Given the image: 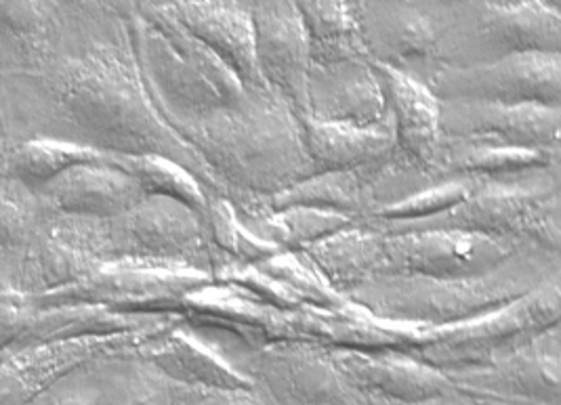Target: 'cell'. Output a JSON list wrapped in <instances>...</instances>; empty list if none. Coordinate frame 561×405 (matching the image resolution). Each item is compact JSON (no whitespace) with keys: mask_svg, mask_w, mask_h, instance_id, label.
<instances>
[{"mask_svg":"<svg viewBox=\"0 0 561 405\" xmlns=\"http://www.w3.org/2000/svg\"><path fill=\"white\" fill-rule=\"evenodd\" d=\"M210 281L213 278L208 274L194 269L110 261L75 286L26 299L34 306L93 304L127 315L181 317L185 297Z\"/></svg>","mask_w":561,"mask_h":405,"instance_id":"cell-8","label":"cell"},{"mask_svg":"<svg viewBox=\"0 0 561 405\" xmlns=\"http://www.w3.org/2000/svg\"><path fill=\"white\" fill-rule=\"evenodd\" d=\"M259 267L267 276L278 279L304 306L332 309L347 301L345 297L332 290L329 281L322 278V274L311 265V261L301 251H282L272 258L259 263Z\"/></svg>","mask_w":561,"mask_h":405,"instance_id":"cell-40","label":"cell"},{"mask_svg":"<svg viewBox=\"0 0 561 405\" xmlns=\"http://www.w3.org/2000/svg\"><path fill=\"white\" fill-rule=\"evenodd\" d=\"M561 53V9L540 0L450 2L439 68H473L515 55Z\"/></svg>","mask_w":561,"mask_h":405,"instance_id":"cell-5","label":"cell"},{"mask_svg":"<svg viewBox=\"0 0 561 405\" xmlns=\"http://www.w3.org/2000/svg\"><path fill=\"white\" fill-rule=\"evenodd\" d=\"M181 317L187 328L228 361L267 345L288 343V313L259 303L251 294L217 281L187 294Z\"/></svg>","mask_w":561,"mask_h":405,"instance_id":"cell-14","label":"cell"},{"mask_svg":"<svg viewBox=\"0 0 561 405\" xmlns=\"http://www.w3.org/2000/svg\"><path fill=\"white\" fill-rule=\"evenodd\" d=\"M368 400H370V405H480L471 395H465L460 391H453V393L432 397V400H425L419 404H398V402H387V400H377V397H368Z\"/></svg>","mask_w":561,"mask_h":405,"instance_id":"cell-44","label":"cell"},{"mask_svg":"<svg viewBox=\"0 0 561 405\" xmlns=\"http://www.w3.org/2000/svg\"><path fill=\"white\" fill-rule=\"evenodd\" d=\"M560 324L561 276H558L533 294L473 322L423 329L412 355L448 377L484 368Z\"/></svg>","mask_w":561,"mask_h":405,"instance_id":"cell-6","label":"cell"},{"mask_svg":"<svg viewBox=\"0 0 561 405\" xmlns=\"http://www.w3.org/2000/svg\"><path fill=\"white\" fill-rule=\"evenodd\" d=\"M93 405H175V382L167 379L141 349L107 355L84 366Z\"/></svg>","mask_w":561,"mask_h":405,"instance_id":"cell-29","label":"cell"},{"mask_svg":"<svg viewBox=\"0 0 561 405\" xmlns=\"http://www.w3.org/2000/svg\"><path fill=\"white\" fill-rule=\"evenodd\" d=\"M181 322L183 320L121 336L82 338L7 351L0 361V405H32L43 391L78 368L107 355L141 349Z\"/></svg>","mask_w":561,"mask_h":405,"instance_id":"cell-16","label":"cell"},{"mask_svg":"<svg viewBox=\"0 0 561 405\" xmlns=\"http://www.w3.org/2000/svg\"><path fill=\"white\" fill-rule=\"evenodd\" d=\"M175 405H274L256 389H185L175 386Z\"/></svg>","mask_w":561,"mask_h":405,"instance_id":"cell-42","label":"cell"},{"mask_svg":"<svg viewBox=\"0 0 561 405\" xmlns=\"http://www.w3.org/2000/svg\"><path fill=\"white\" fill-rule=\"evenodd\" d=\"M34 194L45 210L98 221L116 219L146 198L141 185L107 158L72 166Z\"/></svg>","mask_w":561,"mask_h":405,"instance_id":"cell-23","label":"cell"},{"mask_svg":"<svg viewBox=\"0 0 561 405\" xmlns=\"http://www.w3.org/2000/svg\"><path fill=\"white\" fill-rule=\"evenodd\" d=\"M181 26L215 53L249 91H267L256 72L255 30L249 0L169 2Z\"/></svg>","mask_w":561,"mask_h":405,"instance_id":"cell-22","label":"cell"},{"mask_svg":"<svg viewBox=\"0 0 561 405\" xmlns=\"http://www.w3.org/2000/svg\"><path fill=\"white\" fill-rule=\"evenodd\" d=\"M205 223L210 244L224 261L259 265L272 258L274 254L282 253L276 246L256 240L255 235L240 223L233 204L226 196L208 194Z\"/></svg>","mask_w":561,"mask_h":405,"instance_id":"cell-38","label":"cell"},{"mask_svg":"<svg viewBox=\"0 0 561 405\" xmlns=\"http://www.w3.org/2000/svg\"><path fill=\"white\" fill-rule=\"evenodd\" d=\"M484 181L485 178H444L427 187L425 192L412 196L407 202L385 208L364 223L375 228H393L432 219L465 202Z\"/></svg>","mask_w":561,"mask_h":405,"instance_id":"cell-39","label":"cell"},{"mask_svg":"<svg viewBox=\"0 0 561 405\" xmlns=\"http://www.w3.org/2000/svg\"><path fill=\"white\" fill-rule=\"evenodd\" d=\"M379 162L354 169L311 175L274 198L261 200L272 210L306 206L339 212L364 223L375 212V169Z\"/></svg>","mask_w":561,"mask_h":405,"instance_id":"cell-31","label":"cell"},{"mask_svg":"<svg viewBox=\"0 0 561 405\" xmlns=\"http://www.w3.org/2000/svg\"><path fill=\"white\" fill-rule=\"evenodd\" d=\"M43 206L18 178L0 173V290L15 292L20 267Z\"/></svg>","mask_w":561,"mask_h":405,"instance_id":"cell-34","label":"cell"},{"mask_svg":"<svg viewBox=\"0 0 561 405\" xmlns=\"http://www.w3.org/2000/svg\"><path fill=\"white\" fill-rule=\"evenodd\" d=\"M327 351V349H324ZM343 377L366 397L398 404H419L459 391L455 382L430 363L404 351L354 354L329 351Z\"/></svg>","mask_w":561,"mask_h":405,"instance_id":"cell-24","label":"cell"},{"mask_svg":"<svg viewBox=\"0 0 561 405\" xmlns=\"http://www.w3.org/2000/svg\"><path fill=\"white\" fill-rule=\"evenodd\" d=\"M423 329L389 324L350 299L332 309L301 306L288 313V343H306L327 351L412 354Z\"/></svg>","mask_w":561,"mask_h":405,"instance_id":"cell-20","label":"cell"},{"mask_svg":"<svg viewBox=\"0 0 561 405\" xmlns=\"http://www.w3.org/2000/svg\"><path fill=\"white\" fill-rule=\"evenodd\" d=\"M4 355H7V351H0V361H2V357H4Z\"/></svg>","mask_w":561,"mask_h":405,"instance_id":"cell-47","label":"cell"},{"mask_svg":"<svg viewBox=\"0 0 561 405\" xmlns=\"http://www.w3.org/2000/svg\"><path fill=\"white\" fill-rule=\"evenodd\" d=\"M102 160H105L103 153L80 148L75 143L47 137H32L9 143L7 152L2 155L0 171L36 192L72 166Z\"/></svg>","mask_w":561,"mask_h":405,"instance_id":"cell-36","label":"cell"},{"mask_svg":"<svg viewBox=\"0 0 561 405\" xmlns=\"http://www.w3.org/2000/svg\"><path fill=\"white\" fill-rule=\"evenodd\" d=\"M309 43L311 66L368 59L352 9V0H297Z\"/></svg>","mask_w":561,"mask_h":405,"instance_id":"cell-33","label":"cell"},{"mask_svg":"<svg viewBox=\"0 0 561 405\" xmlns=\"http://www.w3.org/2000/svg\"><path fill=\"white\" fill-rule=\"evenodd\" d=\"M137 13L150 22L171 45L173 49L201 74L205 77L221 95V100L228 103H238L249 89L236 78L230 68L210 51L206 45H203L194 34H190L185 27L181 26L175 13L171 11V4L167 0L160 2H133Z\"/></svg>","mask_w":561,"mask_h":405,"instance_id":"cell-35","label":"cell"},{"mask_svg":"<svg viewBox=\"0 0 561 405\" xmlns=\"http://www.w3.org/2000/svg\"><path fill=\"white\" fill-rule=\"evenodd\" d=\"M442 143L561 150V107L439 102Z\"/></svg>","mask_w":561,"mask_h":405,"instance_id":"cell-17","label":"cell"},{"mask_svg":"<svg viewBox=\"0 0 561 405\" xmlns=\"http://www.w3.org/2000/svg\"><path fill=\"white\" fill-rule=\"evenodd\" d=\"M125 20L135 63L144 89L160 118L173 128L183 120L196 118L213 107L224 105L219 91L201 77L173 45L146 22L133 2H118Z\"/></svg>","mask_w":561,"mask_h":405,"instance_id":"cell-15","label":"cell"},{"mask_svg":"<svg viewBox=\"0 0 561 405\" xmlns=\"http://www.w3.org/2000/svg\"><path fill=\"white\" fill-rule=\"evenodd\" d=\"M32 405H93V391L84 377V366L57 380Z\"/></svg>","mask_w":561,"mask_h":405,"instance_id":"cell-43","label":"cell"},{"mask_svg":"<svg viewBox=\"0 0 561 405\" xmlns=\"http://www.w3.org/2000/svg\"><path fill=\"white\" fill-rule=\"evenodd\" d=\"M304 118V116H301ZM307 118L324 125L370 128L389 120L383 82L368 59L311 66Z\"/></svg>","mask_w":561,"mask_h":405,"instance_id":"cell-21","label":"cell"},{"mask_svg":"<svg viewBox=\"0 0 561 405\" xmlns=\"http://www.w3.org/2000/svg\"><path fill=\"white\" fill-rule=\"evenodd\" d=\"M561 164V150H517L442 143L435 178H503Z\"/></svg>","mask_w":561,"mask_h":405,"instance_id":"cell-32","label":"cell"},{"mask_svg":"<svg viewBox=\"0 0 561 405\" xmlns=\"http://www.w3.org/2000/svg\"><path fill=\"white\" fill-rule=\"evenodd\" d=\"M110 261L194 269L213 278L224 261L210 244L205 217L185 204L146 196L125 215L105 221Z\"/></svg>","mask_w":561,"mask_h":405,"instance_id":"cell-7","label":"cell"},{"mask_svg":"<svg viewBox=\"0 0 561 405\" xmlns=\"http://www.w3.org/2000/svg\"><path fill=\"white\" fill-rule=\"evenodd\" d=\"M61 32V2H0V57L7 53V74L43 66L57 49Z\"/></svg>","mask_w":561,"mask_h":405,"instance_id":"cell-30","label":"cell"},{"mask_svg":"<svg viewBox=\"0 0 561 405\" xmlns=\"http://www.w3.org/2000/svg\"><path fill=\"white\" fill-rule=\"evenodd\" d=\"M105 158L110 164L118 166L121 171H125L135 178L141 185L146 196H160V198L185 204L205 217L208 192L198 178L178 162L160 155H139V158L105 155Z\"/></svg>","mask_w":561,"mask_h":405,"instance_id":"cell-37","label":"cell"},{"mask_svg":"<svg viewBox=\"0 0 561 405\" xmlns=\"http://www.w3.org/2000/svg\"><path fill=\"white\" fill-rule=\"evenodd\" d=\"M460 393L522 405H561V328L542 332L484 368L448 374Z\"/></svg>","mask_w":561,"mask_h":405,"instance_id":"cell-18","label":"cell"},{"mask_svg":"<svg viewBox=\"0 0 561 405\" xmlns=\"http://www.w3.org/2000/svg\"><path fill=\"white\" fill-rule=\"evenodd\" d=\"M299 120L313 175L354 171L381 162L396 152L391 118L385 125L370 128L324 125L307 116Z\"/></svg>","mask_w":561,"mask_h":405,"instance_id":"cell-28","label":"cell"},{"mask_svg":"<svg viewBox=\"0 0 561 405\" xmlns=\"http://www.w3.org/2000/svg\"><path fill=\"white\" fill-rule=\"evenodd\" d=\"M373 68L383 82L396 150L410 164L434 175L435 158L442 148L439 102L427 86L407 74L377 63Z\"/></svg>","mask_w":561,"mask_h":405,"instance_id":"cell-25","label":"cell"},{"mask_svg":"<svg viewBox=\"0 0 561 405\" xmlns=\"http://www.w3.org/2000/svg\"><path fill=\"white\" fill-rule=\"evenodd\" d=\"M9 137H7V118H4V114H2V107H0V169H2V155L7 152V148H9ZM2 173V171H0Z\"/></svg>","mask_w":561,"mask_h":405,"instance_id":"cell-45","label":"cell"},{"mask_svg":"<svg viewBox=\"0 0 561 405\" xmlns=\"http://www.w3.org/2000/svg\"><path fill=\"white\" fill-rule=\"evenodd\" d=\"M213 281L233 286V288L251 294L259 303L278 309L282 313H293L304 306L282 286L278 279L267 276L259 265H242V263H233V261H221L213 271Z\"/></svg>","mask_w":561,"mask_h":405,"instance_id":"cell-41","label":"cell"},{"mask_svg":"<svg viewBox=\"0 0 561 405\" xmlns=\"http://www.w3.org/2000/svg\"><path fill=\"white\" fill-rule=\"evenodd\" d=\"M107 263L105 221L59 215L43 208L27 244L15 292L41 297L75 286Z\"/></svg>","mask_w":561,"mask_h":405,"instance_id":"cell-13","label":"cell"},{"mask_svg":"<svg viewBox=\"0 0 561 405\" xmlns=\"http://www.w3.org/2000/svg\"><path fill=\"white\" fill-rule=\"evenodd\" d=\"M383 240L381 229L356 223L301 253L329 281L332 290L347 299L359 286L381 276Z\"/></svg>","mask_w":561,"mask_h":405,"instance_id":"cell-27","label":"cell"},{"mask_svg":"<svg viewBox=\"0 0 561 405\" xmlns=\"http://www.w3.org/2000/svg\"><path fill=\"white\" fill-rule=\"evenodd\" d=\"M249 4L255 30L256 72L261 82L299 118L307 116V77L311 59L297 2L249 0Z\"/></svg>","mask_w":561,"mask_h":405,"instance_id":"cell-19","label":"cell"},{"mask_svg":"<svg viewBox=\"0 0 561 405\" xmlns=\"http://www.w3.org/2000/svg\"><path fill=\"white\" fill-rule=\"evenodd\" d=\"M231 366L274 405H370L332 361L306 343H276L233 357Z\"/></svg>","mask_w":561,"mask_h":405,"instance_id":"cell-10","label":"cell"},{"mask_svg":"<svg viewBox=\"0 0 561 405\" xmlns=\"http://www.w3.org/2000/svg\"><path fill=\"white\" fill-rule=\"evenodd\" d=\"M0 77H2V74H0Z\"/></svg>","mask_w":561,"mask_h":405,"instance_id":"cell-48","label":"cell"},{"mask_svg":"<svg viewBox=\"0 0 561 405\" xmlns=\"http://www.w3.org/2000/svg\"><path fill=\"white\" fill-rule=\"evenodd\" d=\"M377 229L383 233L457 229L561 254V164L513 177L485 178L465 202L448 212L416 223Z\"/></svg>","mask_w":561,"mask_h":405,"instance_id":"cell-4","label":"cell"},{"mask_svg":"<svg viewBox=\"0 0 561 405\" xmlns=\"http://www.w3.org/2000/svg\"><path fill=\"white\" fill-rule=\"evenodd\" d=\"M228 200H267L313 175L299 116L270 91H249L173 127Z\"/></svg>","mask_w":561,"mask_h":405,"instance_id":"cell-2","label":"cell"},{"mask_svg":"<svg viewBox=\"0 0 561 405\" xmlns=\"http://www.w3.org/2000/svg\"><path fill=\"white\" fill-rule=\"evenodd\" d=\"M524 246L530 244L457 229L385 233L381 276L435 279L482 276L507 263Z\"/></svg>","mask_w":561,"mask_h":405,"instance_id":"cell-11","label":"cell"},{"mask_svg":"<svg viewBox=\"0 0 561 405\" xmlns=\"http://www.w3.org/2000/svg\"><path fill=\"white\" fill-rule=\"evenodd\" d=\"M61 13L51 57L36 70L0 78L2 114L15 118L20 139L47 137L103 155H160L187 169L208 194L226 196L198 153L153 109L118 2H61Z\"/></svg>","mask_w":561,"mask_h":405,"instance_id":"cell-1","label":"cell"},{"mask_svg":"<svg viewBox=\"0 0 561 405\" xmlns=\"http://www.w3.org/2000/svg\"><path fill=\"white\" fill-rule=\"evenodd\" d=\"M352 9L370 63L421 84L439 70L437 51L450 22V2L352 0Z\"/></svg>","mask_w":561,"mask_h":405,"instance_id":"cell-9","label":"cell"},{"mask_svg":"<svg viewBox=\"0 0 561 405\" xmlns=\"http://www.w3.org/2000/svg\"><path fill=\"white\" fill-rule=\"evenodd\" d=\"M423 86L437 102L561 107V53L515 55L473 68H439Z\"/></svg>","mask_w":561,"mask_h":405,"instance_id":"cell-12","label":"cell"},{"mask_svg":"<svg viewBox=\"0 0 561 405\" xmlns=\"http://www.w3.org/2000/svg\"><path fill=\"white\" fill-rule=\"evenodd\" d=\"M561 276V254L524 246L501 267L469 278L379 276L347 299L375 317L407 328L439 329L473 322L533 294Z\"/></svg>","mask_w":561,"mask_h":405,"instance_id":"cell-3","label":"cell"},{"mask_svg":"<svg viewBox=\"0 0 561 405\" xmlns=\"http://www.w3.org/2000/svg\"><path fill=\"white\" fill-rule=\"evenodd\" d=\"M141 355L167 379L185 389H255L251 379L238 372L224 355L183 322L141 347Z\"/></svg>","mask_w":561,"mask_h":405,"instance_id":"cell-26","label":"cell"},{"mask_svg":"<svg viewBox=\"0 0 561 405\" xmlns=\"http://www.w3.org/2000/svg\"><path fill=\"white\" fill-rule=\"evenodd\" d=\"M480 405H522V404H510V402H496V400H482V397H473Z\"/></svg>","mask_w":561,"mask_h":405,"instance_id":"cell-46","label":"cell"}]
</instances>
